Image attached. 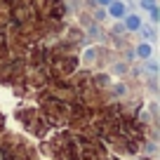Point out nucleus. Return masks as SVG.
I'll return each instance as SVG.
<instances>
[{"instance_id": "obj_1", "label": "nucleus", "mask_w": 160, "mask_h": 160, "mask_svg": "<svg viewBox=\"0 0 160 160\" xmlns=\"http://www.w3.org/2000/svg\"><path fill=\"white\" fill-rule=\"evenodd\" d=\"M108 5H111V14H115V17L125 14V5H122V2H113V0H111Z\"/></svg>"}, {"instance_id": "obj_2", "label": "nucleus", "mask_w": 160, "mask_h": 160, "mask_svg": "<svg viewBox=\"0 0 160 160\" xmlns=\"http://www.w3.org/2000/svg\"><path fill=\"white\" fill-rule=\"evenodd\" d=\"M125 26H127V28H130V31H137V28H139V19H137V17H127V21H125Z\"/></svg>"}, {"instance_id": "obj_3", "label": "nucleus", "mask_w": 160, "mask_h": 160, "mask_svg": "<svg viewBox=\"0 0 160 160\" xmlns=\"http://www.w3.org/2000/svg\"><path fill=\"white\" fill-rule=\"evenodd\" d=\"M137 54H139V57H144V59H148V57H151V45H139Z\"/></svg>"}, {"instance_id": "obj_4", "label": "nucleus", "mask_w": 160, "mask_h": 160, "mask_svg": "<svg viewBox=\"0 0 160 160\" xmlns=\"http://www.w3.org/2000/svg\"><path fill=\"white\" fill-rule=\"evenodd\" d=\"M99 2H101V5H108V2H111V0H99Z\"/></svg>"}]
</instances>
